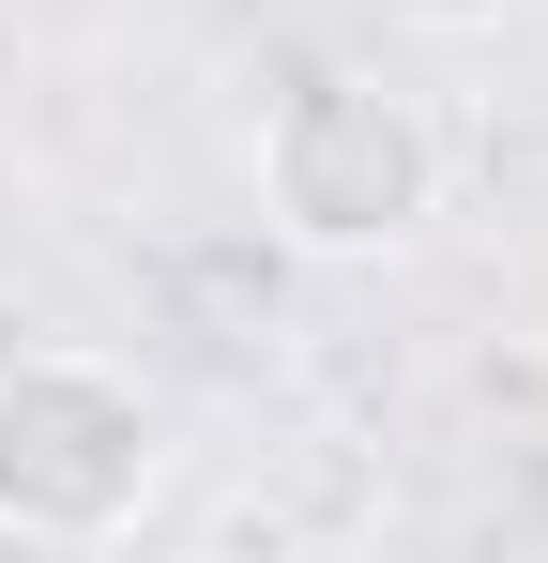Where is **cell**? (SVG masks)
<instances>
[{"label": "cell", "mask_w": 548, "mask_h": 563, "mask_svg": "<svg viewBox=\"0 0 548 563\" xmlns=\"http://www.w3.org/2000/svg\"><path fill=\"white\" fill-rule=\"evenodd\" d=\"M153 503V396L91 351H15L0 366V518L46 549H107Z\"/></svg>", "instance_id": "2"}, {"label": "cell", "mask_w": 548, "mask_h": 563, "mask_svg": "<svg viewBox=\"0 0 548 563\" xmlns=\"http://www.w3.org/2000/svg\"><path fill=\"white\" fill-rule=\"evenodd\" d=\"M427 198H442V137H427L412 92H381V77H305V92H274V122H260V213L305 244V260L396 244Z\"/></svg>", "instance_id": "1"}]
</instances>
